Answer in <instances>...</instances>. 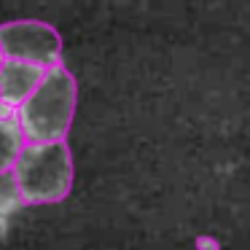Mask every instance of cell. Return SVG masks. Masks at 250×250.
<instances>
[{"instance_id":"8992f818","label":"cell","mask_w":250,"mask_h":250,"mask_svg":"<svg viewBox=\"0 0 250 250\" xmlns=\"http://www.w3.org/2000/svg\"><path fill=\"white\" fill-rule=\"evenodd\" d=\"M22 205L24 202H22V196H19V191H17L14 175L11 172L0 175V218H11Z\"/></svg>"},{"instance_id":"6da1fadb","label":"cell","mask_w":250,"mask_h":250,"mask_svg":"<svg viewBox=\"0 0 250 250\" xmlns=\"http://www.w3.org/2000/svg\"><path fill=\"white\" fill-rule=\"evenodd\" d=\"M78 83L65 65H54L43 73L41 83L27 100L14 110L22 137L27 143L65 140L76 119Z\"/></svg>"},{"instance_id":"5b68a950","label":"cell","mask_w":250,"mask_h":250,"mask_svg":"<svg viewBox=\"0 0 250 250\" xmlns=\"http://www.w3.org/2000/svg\"><path fill=\"white\" fill-rule=\"evenodd\" d=\"M22 146H24V137L17 119L14 116H0V175L11 172Z\"/></svg>"},{"instance_id":"3957f363","label":"cell","mask_w":250,"mask_h":250,"mask_svg":"<svg viewBox=\"0 0 250 250\" xmlns=\"http://www.w3.org/2000/svg\"><path fill=\"white\" fill-rule=\"evenodd\" d=\"M0 49L6 60H19L41 67L62 62V38L51 24L38 19H17L0 24Z\"/></svg>"},{"instance_id":"7a4b0ae2","label":"cell","mask_w":250,"mask_h":250,"mask_svg":"<svg viewBox=\"0 0 250 250\" xmlns=\"http://www.w3.org/2000/svg\"><path fill=\"white\" fill-rule=\"evenodd\" d=\"M14 183L24 205H57L73 188L76 167L65 140L24 143L11 167Z\"/></svg>"},{"instance_id":"52a82bcc","label":"cell","mask_w":250,"mask_h":250,"mask_svg":"<svg viewBox=\"0 0 250 250\" xmlns=\"http://www.w3.org/2000/svg\"><path fill=\"white\" fill-rule=\"evenodd\" d=\"M3 62H6V57H3V49H0V67H3Z\"/></svg>"},{"instance_id":"277c9868","label":"cell","mask_w":250,"mask_h":250,"mask_svg":"<svg viewBox=\"0 0 250 250\" xmlns=\"http://www.w3.org/2000/svg\"><path fill=\"white\" fill-rule=\"evenodd\" d=\"M43 73H46V67H41V65L6 60L3 67H0V100L11 110H17L33 94V89L41 83Z\"/></svg>"}]
</instances>
